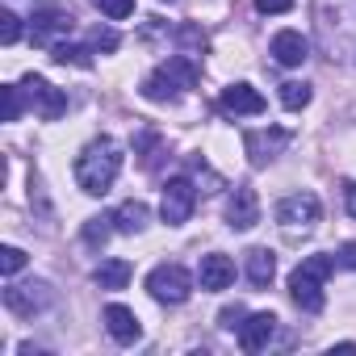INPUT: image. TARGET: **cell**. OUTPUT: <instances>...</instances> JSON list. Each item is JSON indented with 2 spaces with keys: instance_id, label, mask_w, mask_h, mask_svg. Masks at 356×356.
<instances>
[{
  "instance_id": "cell-1",
  "label": "cell",
  "mask_w": 356,
  "mask_h": 356,
  "mask_svg": "<svg viewBox=\"0 0 356 356\" xmlns=\"http://www.w3.org/2000/svg\"><path fill=\"white\" fill-rule=\"evenodd\" d=\"M314 34L323 55L352 59L356 55V0H314Z\"/></svg>"
},
{
  "instance_id": "cell-2",
  "label": "cell",
  "mask_w": 356,
  "mask_h": 356,
  "mask_svg": "<svg viewBox=\"0 0 356 356\" xmlns=\"http://www.w3.org/2000/svg\"><path fill=\"white\" fill-rule=\"evenodd\" d=\"M76 185L84 189V193H92V197H105L109 189H113V181H118V172H122V147L113 143V138H92L80 155H76Z\"/></svg>"
},
{
  "instance_id": "cell-3",
  "label": "cell",
  "mask_w": 356,
  "mask_h": 356,
  "mask_svg": "<svg viewBox=\"0 0 356 356\" xmlns=\"http://www.w3.org/2000/svg\"><path fill=\"white\" fill-rule=\"evenodd\" d=\"M197 80H202V67H197L193 55H168V63H159L143 80V97L155 101V105H168V101H176L181 92L197 88Z\"/></svg>"
},
{
  "instance_id": "cell-4",
  "label": "cell",
  "mask_w": 356,
  "mask_h": 356,
  "mask_svg": "<svg viewBox=\"0 0 356 356\" xmlns=\"http://www.w3.org/2000/svg\"><path fill=\"white\" fill-rule=\"evenodd\" d=\"M339 260L335 256H327V252H314V256H306L298 268H293V277H289V298L306 310V314H318L323 310V281L331 277V268H335Z\"/></svg>"
},
{
  "instance_id": "cell-5",
  "label": "cell",
  "mask_w": 356,
  "mask_h": 356,
  "mask_svg": "<svg viewBox=\"0 0 356 356\" xmlns=\"http://www.w3.org/2000/svg\"><path fill=\"white\" fill-rule=\"evenodd\" d=\"M318 218H323V206H318L314 193H289V197H281V206H277V227H281V235H285L289 243L306 239V235L318 227Z\"/></svg>"
},
{
  "instance_id": "cell-6",
  "label": "cell",
  "mask_w": 356,
  "mask_h": 356,
  "mask_svg": "<svg viewBox=\"0 0 356 356\" xmlns=\"http://www.w3.org/2000/svg\"><path fill=\"white\" fill-rule=\"evenodd\" d=\"M147 293L159 302V306H181L189 302L193 293V277L185 264H155L151 277H147Z\"/></svg>"
},
{
  "instance_id": "cell-7",
  "label": "cell",
  "mask_w": 356,
  "mask_h": 356,
  "mask_svg": "<svg viewBox=\"0 0 356 356\" xmlns=\"http://www.w3.org/2000/svg\"><path fill=\"white\" fill-rule=\"evenodd\" d=\"M197 206V189L193 181H185V176H172V181H163V197H159V218L168 227H185L189 214Z\"/></svg>"
},
{
  "instance_id": "cell-8",
  "label": "cell",
  "mask_w": 356,
  "mask_h": 356,
  "mask_svg": "<svg viewBox=\"0 0 356 356\" xmlns=\"http://www.w3.org/2000/svg\"><path fill=\"white\" fill-rule=\"evenodd\" d=\"M5 306L13 310V314H22V318H34V314H42V310H51L55 306V289L47 285V281H13L9 289H5Z\"/></svg>"
},
{
  "instance_id": "cell-9",
  "label": "cell",
  "mask_w": 356,
  "mask_h": 356,
  "mask_svg": "<svg viewBox=\"0 0 356 356\" xmlns=\"http://www.w3.org/2000/svg\"><path fill=\"white\" fill-rule=\"evenodd\" d=\"M72 26H76V17H72V9H63V5H38L34 17H30V34H34L38 47L63 42V34H72Z\"/></svg>"
},
{
  "instance_id": "cell-10",
  "label": "cell",
  "mask_w": 356,
  "mask_h": 356,
  "mask_svg": "<svg viewBox=\"0 0 356 356\" xmlns=\"http://www.w3.org/2000/svg\"><path fill=\"white\" fill-rule=\"evenodd\" d=\"M22 88H26L30 109H34L42 122H59V118L67 113V92H59V88H55V84H47L42 76H26V80H22Z\"/></svg>"
},
{
  "instance_id": "cell-11",
  "label": "cell",
  "mask_w": 356,
  "mask_h": 356,
  "mask_svg": "<svg viewBox=\"0 0 356 356\" xmlns=\"http://www.w3.org/2000/svg\"><path fill=\"white\" fill-rule=\"evenodd\" d=\"M243 147H248L252 168H264V163H273L289 147V130H281V126H273V130H248L243 134Z\"/></svg>"
},
{
  "instance_id": "cell-12",
  "label": "cell",
  "mask_w": 356,
  "mask_h": 356,
  "mask_svg": "<svg viewBox=\"0 0 356 356\" xmlns=\"http://www.w3.org/2000/svg\"><path fill=\"white\" fill-rule=\"evenodd\" d=\"M197 285H202L206 293L231 289V285H235V260H231V256H222V252L202 256V264H197Z\"/></svg>"
},
{
  "instance_id": "cell-13",
  "label": "cell",
  "mask_w": 356,
  "mask_h": 356,
  "mask_svg": "<svg viewBox=\"0 0 356 356\" xmlns=\"http://www.w3.org/2000/svg\"><path fill=\"white\" fill-rule=\"evenodd\" d=\"M273 335H277V314H248L243 318V327H239V348L243 352H264L268 343H273Z\"/></svg>"
},
{
  "instance_id": "cell-14",
  "label": "cell",
  "mask_w": 356,
  "mask_h": 356,
  "mask_svg": "<svg viewBox=\"0 0 356 356\" xmlns=\"http://www.w3.org/2000/svg\"><path fill=\"white\" fill-rule=\"evenodd\" d=\"M222 113H235V118H256V113H264V97L252 88V84H231V88H222Z\"/></svg>"
},
{
  "instance_id": "cell-15",
  "label": "cell",
  "mask_w": 356,
  "mask_h": 356,
  "mask_svg": "<svg viewBox=\"0 0 356 356\" xmlns=\"http://www.w3.org/2000/svg\"><path fill=\"white\" fill-rule=\"evenodd\" d=\"M227 222H231V231H252L256 222H260V197H256V189H235V197L227 202Z\"/></svg>"
},
{
  "instance_id": "cell-16",
  "label": "cell",
  "mask_w": 356,
  "mask_h": 356,
  "mask_svg": "<svg viewBox=\"0 0 356 356\" xmlns=\"http://www.w3.org/2000/svg\"><path fill=\"white\" fill-rule=\"evenodd\" d=\"M273 59L281 63V67H302L306 59H310V42L298 34V30H281V34H273Z\"/></svg>"
},
{
  "instance_id": "cell-17",
  "label": "cell",
  "mask_w": 356,
  "mask_h": 356,
  "mask_svg": "<svg viewBox=\"0 0 356 356\" xmlns=\"http://www.w3.org/2000/svg\"><path fill=\"white\" fill-rule=\"evenodd\" d=\"M101 318H105V331H109L118 343H134V339L143 335V327H138L134 310H130V306H122V302H109Z\"/></svg>"
},
{
  "instance_id": "cell-18",
  "label": "cell",
  "mask_w": 356,
  "mask_h": 356,
  "mask_svg": "<svg viewBox=\"0 0 356 356\" xmlns=\"http://www.w3.org/2000/svg\"><path fill=\"white\" fill-rule=\"evenodd\" d=\"M273 277H277V256H273L268 248H252V252H248V281H252L256 289H268Z\"/></svg>"
},
{
  "instance_id": "cell-19",
  "label": "cell",
  "mask_w": 356,
  "mask_h": 356,
  "mask_svg": "<svg viewBox=\"0 0 356 356\" xmlns=\"http://www.w3.org/2000/svg\"><path fill=\"white\" fill-rule=\"evenodd\" d=\"M130 277H134L130 260H101V264H97V273H92V281H97L101 289H126V285H130Z\"/></svg>"
},
{
  "instance_id": "cell-20",
  "label": "cell",
  "mask_w": 356,
  "mask_h": 356,
  "mask_svg": "<svg viewBox=\"0 0 356 356\" xmlns=\"http://www.w3.org/2000/svg\"><path fill=\"white\" fill-rule=\"evenodd\" d=\"M147 218H151V210L134 197V202H122L118 206V214H113V222H118V231L122 235H138L143 227H147Z\"/></svg>"
},
{
  "instance_id": "cell-21",
  "label": "cell",
  "mask_w": 356,
  "mask_h": 356,
  "mask_svg": "<svg viewBox=\"0 0 356 356\" xmlns=\"http://www.w3.org/2000/svg\"><path fill=\"white\" fill-rule=\"evenodd\" d=\"M51 59L55 63H72V67H92V47H76V42H55L51 47Z\"/></svg>"
},
{
  "instance_id": "cell-22",
  "label": "cell",
  "mask_w": 356,
  "mask_h": 356,
  "mask_svg": "<svg viewBox=\"0 0 356 356\" xmlns=\"http://www.w3.org/2000/svg\"><path fill=\"white\" fill-rule=\"evenodd\" d=\"M113 231H118L113 214H97V218L84 222V243H88V248H105V239H109Z\"/></svg>"
},
{
  "instance_id": "cell-23",
  "label": "cell",
  "mask_w": 356,
  "mask_h": 356,
  "mask_svg": "<svg viewBox=\"0 0 356 356\" xmlns=\"http://www.w3.org/2000/svg\"><path fill=\"white\" fill-rule=\"evenodd\" d=\"M310 97H314V92H310V84H302V80H285V84H281V105H285V109H293V113H298V109H306V105H310Z\"/></svg>"
},
{
  "instance_id": "cell-24",
  "label": "cell",
  "mask_w": 356,
  "mask_h": 356,
  "mask_svg": "<svg viewBox=\"0 0 356 356\" xmlns=\"http://www.w3.org/2000/svg\"><path fill=\"white\" fill-rule=\"evenodd\" d=\"M88 47H92V51H118V47H122V38H118V30L97 26V30L88 34Z\"/></svg>"
},
{
  "instance_id": "cell-25",
  "label": "cell",
  "mask_w": 356,
  "mask_h": 356,
  "mask_svg": "<svg viewBox=\"0 0 356 356\" xmlns=\"http://www.w3.org/2000/svg\"><path fill=\"white\" fill-rule=\"evenodd\" d=\"M97 9L109 17V22H126L134 13V0H97Z\"/></svg>"
},
{
  "instance_id": "cell-26",
  "label": "cell",
  "mask_w": 356,
  "mask_h": 356,
  "mask_svg": "<svg viewBox=\"0 0 356 356\" xmlns=\"http://www.w3.org/2000/svg\"><path fill=\"white\" fill-rule=\"evenodd\" d=\"M22 92H26V88H17V84H5V88H0V97H5V122H17V118H22Z\"/></svg>"
},
{
  "instance_id": "cell-27",
  "label": "cell",
  "mask_w": 356,
  "mask_h": 356,
  "mask_svg": "<svg viewBox=\"0 0 356 356\" xmlns=\"http://www.w3.org/2000/svg\"><path fill=\"white\" fill-rule=\"evenodd\" d=\"M189 168H193V176H197V185H206L202 193H218V189H222V176H214L202 159H189Z\"/></svg>"
},
{
  "instance_id": "cell-28",
  "label": "cell",
  "mask_w": 356,
  "mask_h": 356,
  "mask_svg": "<svg viewBox=\"0 0 356 356\" xmlns=\"http://www.w3.org/2000/svg\"><path fill=\"white\" fill-rule=\"evenodd\" d=\"M26 268V252L22 248H5V252H0V273H5V277H17Z\"/></svg>"
},
{
  "instance_id": "cell-29",
  "label": "cell",
  "mask_w": 356,
  "mask_h": 356,
  "mask_svg": "<svg viewBox=\"0 0 356 356\" xmlns=\"http://www.w3.org/2000/svg\"><path fill=\"white\" fill-rule=\"evenodd\" d=\"M243 318H248V310L235 302V306H222V314H218V327H222V331H239V327H243Z\"/></svg>"
},
{
  "instance_id": "cell-30",
  "label": "cell",
  "mask_w": 356,
  "mask_h": 356,
  "mask_svg": "<svg viewBox=\"0 0 356 356\" xmlns=\"http://www.w3.org/2000/svg\"><path fill=\"white\" fill-rule=\"evenodd\" d=\"M22 38V22L13 17V13H0V42H5V47H13Z\"/></svg>"
},
{
  "instance_id": "cell-31",
  "label": "cell",
  "mask_w": 356,
  "mask_h": 356,
  "mask_svg": "<svg viewBox=\"0 0 356 356\" xmlns=\"http://www.w3.org/2000/svg\"><path fill=\"white\" fill-rule=\"evenodd\" d=\"M256 9L260 13H285V9H293V0H256Z\"/></svg>"
},
{
  "instance_id": "cell-32",
  "label": "cell",
  "mask_w": 356,
  "mask_h": 356,
  "mask_svg": "<svg viewBox=\"0 0 356 356\" xmlns=\"http://www.w3.org/2000/svg\"><path fill=\"white\" fill-rule=\"evenodd\" d=\"M343 210L356 218V181H343Z\"/></svg>"
},
{
  "instance_id": "cell-33",
  "label": "cell",
  "mask_w": 356,
  "mask_h": 356,
  "mask_svg": "<svg viewBox=\"0 0 356 356\" xmlns=\"http://www.w3.org/2000/svg\"><path fill=\"white\" fill-rule=\"evenodd\" d=\"M335 260H339V264H343V268H356V239H352V243H343V248H339V256H335Z\"/></svg>"
}]
</instances>
